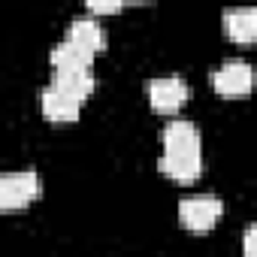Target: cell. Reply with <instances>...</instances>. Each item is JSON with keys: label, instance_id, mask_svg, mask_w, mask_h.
Masks as SVG:
<instances>
[{"label": "cell", "instance_id": "1", "mask_svg": "<svg viewBox=\"0 0 257 257\" xmlns=\"http://www.w3.org/2000/svg\"><path fill=\"white\" fill-rule=\"evenodd\" d=\"M40 197V176L37 170H16L0 179V209H25Z\"/></svg>", "mask_w": 257, "mask_h": 257}, {"label": "cell", "instance_id": "2", "mask_svg": "<svg viewBox=\"0 0 257 257\" xmlns=\"http://www.w3.org/2000/svg\"><path fill=\"white\" fill-rule=\"evenodd\" d=\"M212 88L221 97H242L254 88V67L242 58H230L212 70Z\"/></svg>", "mask_w": 257, "mask_h": 257}, {"label": "cell", "instance_id": "3", "mask_svg": "<svg viewBox=\"0 0 257 257\" xmlns=\"http://www.w3.org/2000/svg\"><path fill=\"white\" fill-rule=\"evenodd\" d=\"M224 215V203L212 194H203V197H185L179 203V221L194 230V233H203V230H212Z\"/></svg>", "mask_w": 257, "mask_h": 257}, {"label": "cell", "instance_id": "4", "mask_svg": "<svg viewBox=\"0 0 257 257\" xmlns=\"http://www.w3.org/2000/svg\"><path fill=\"white\" fill-rule=\"evenodd\" d=\"M146 94H149V103L155 112H176L185 106L188 100V82L182 76H158L146 85Z\"/></svg>", "mask_w": 257, "mask_h": 257}, {"label": "cell", "instance_id": "5", "mask_svg": "<svg viewBox=\"0 0 257 257\" xmlns=\"http://www.w3.org/2000/svg\"><path fill=\"white\" fill-rule=\"evenodd\" d=\"M40 106H43V115L49 121H58V124H67V121H76L79 112H82V100L61 91L58 85H49L40 91Z\"/></svg>", "mask_w": 257, "mask_h": 257}, {"label": "cell", "instance_id": "6", "mask_svg": "<svg viewBox=\"0 0 257 257\" xmlns=\"http://www.w3.org/2000/svg\"><path fill=\"white\" fill-rule=\"evenodd\" d=\"M158 167L176 182H194L203 173V152H164Z\"/></svg>", "mask_w": 257, "mask_h": 257}, {"label": "cell", "instance_id": "7", "mask_svg": "<svg viewBox=\"0 0 257 257\" xmlns=\"http://www.w3.org/2000/svg\"><path fill=\"white\" fill-rule=\"evenodd\" d=\"M161 143H164V152H200L203 134H200V127L194 121L176 118V121H170L164 127Z\"/></svg>", "mask_w": 257, "mask_h": 257}, {"label": "cell", "instance_id": "8", "mask_svg": "<svg viewBox=\"0 0 257 257\" xmlns=\"http://www.w3.org/2000/svg\"><path fill=\"white\" fill-rule=\"evenodd\" d=\"M64 40H70V43H76V46H82V49H88V52L97 55V52L106 46V31H103L100 19L82 16V19H73V22L67 25Z\"/></svg>", "mask_w": 257, "mask_h": 257}, {"label": "cell", "instance_id": "9", "mask_svg": "<svg viewBox=\"0 0 257 257\" xmlns=\"http://www.w3.org/2000/svg\"><path fill=\"white\" fill-rule=\"evenodd\" d=\"M224 31L233 43H254L257 40V10L254 7H233L224 13Z\"/></svg>", "mask_w": 257, "mask_h": 257}, {"label": "cell", "instance_id": "10", "mask_svg": "<svg viewBox=\"0 0 257 257\" xmlns=\"http://www.w3.org/2000/svg\"><path fill=\"white\" fill-rule=\"evenodd\" d=\"M91 64H94V52H88L70 40H61L52 49V67L55 70H91Z\"/></svg>", "mask_w": 257, "mask_h": 257}, {"label": "cell", "instance_id": "11", "mask_svg": "<svg viewBox=\"0 0 257 257\" xmlns=\"http://www.w3.org/2000/svg\"><path fill=\"white\" fill-rule=\"evenodd\" d=\"M52 85H58L61 91H67V94H73L79 100H85L97 88V79H94L91 70H55Z\"/></svg>", "mask_w": 257, "mask_h": 257}, {"label": "cell", "instance_id": "12", "mask_svg": "<svg viewBox=\"0 0 257 257\" xmlns=\"http://www.w3.org/2000/svg\"><path fill=\"white\" fill-rule=\"evenodd\" d=\"M242 251H245V257H257V221L248 224V230L242 236Z\"/></svg>", "mask_w": 257, "mask_h": 257}, {"label": "cell", "instance_id": "13", "mask_svg": "<svg viewBox=\"0 0 257 257\" xmlns=\"http://www.w3.org/2000/svg\"><path fill=\"white\" fill-rule=\"evenodd\" d=\"M88 10H91V16L94 19H100V16H112V13H121V4H88Z\"/></svg>", "mask_w": 257, "mask_h": 257}]
</instances>
